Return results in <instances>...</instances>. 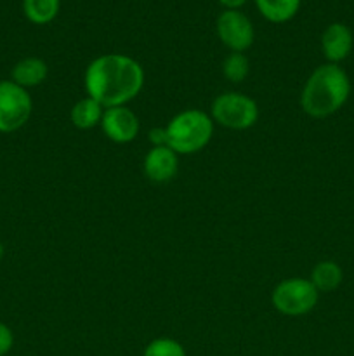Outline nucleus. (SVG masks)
<instances>
[{"label":"nucleus","instance_id":"nucleus-1","mask_svg":"<svg viewBox=\"0 0 354 356\" xmlns=\"http://www.w3.org/2000/svg\"><path fill=\"white\" fill-rule=\"evenodd\" d=\"M144 70L127 54H101L85 68L83 86L87 96L104 108L127 106L144 87Z\"/></svg>","mask_w":354,"mask_h":356},{"label":"nucleus","instance_id":"nucleus-2","mask_svg":"<svg viewBox=\"0 0 354 356\" xmlns=\"http://www.w3.org/2000/svg\"><path fill=\"white\" fill-rule=\"evenodd\" d=\"M351 96V80L346 70L333 63L318 66L305 80L301 92V106L312 118L335 115Z\"/></svg>","mask_w":354,"mask_h":356},{"label":"nucleus","instance_id":"nucleus-3","mask_svg":"<svg viewBox=\"0 0 354 356\" xmlns=\"http://www.w3.org/2000/svg\"><path fill=\"white\" fill-rule=\"evenodd\" d=\"M215 122L198 108L183 110L170 118L167 129V146L177 155H193L207 148L214 136Z\"/></svg>","mask_w":354,"mask_h":356},{"label":"nucleus","instance_id":"nucleus-4","mask_svg":"<svg viewBox=\"0 0 354 356\" xmlns=\"http://www.w3.org/2000/svg\"><path fill=\"white\" fill-rule=\"evenodd\" d=\"M259 104L243 92L229 90L212 101L210 117L215 124L231 131H246L259 120Z\"/></svg>","mask_w":354,"mask_h":356},{"label":"nucleus","instance_id":"nucleus-5","mask_svg":"<svg viewBox=\"0 0 354 356\" xmlns=\"http://www.w3.org/2000/svg\"><path fill=\"white\" fill-rule=\"evenodd\" d=\"M319 301L318 289L309 278H287L274 287L271 302L285 316H304L316 308Z\"/></svg>","mask_w":354,"mask_h":356},{"label":"nucleus","instance_id":"nucleus-6","mask_svg":"<svg viewBox=\"0 0 354 356\" xmlns=\"http://www.w3.org/2000/svg\"><path fill=\"white\" fill-rule=\"evenodd\" d=\"M33 101L28 89L12 80H0V132L10 134L19 131L30 120Z\"/></svg>","mask_w":354,"mask_h":356},{"label":"nucleus","instance_id":"nucleus-7","mask_svg":"<svg viewBox=\"0 0 354 356\" xmlns=\"http://www.w3.org/2000/svg\"><path fill=\"white\" fill-rule=\"evenodd\" d=\"M217 37L231 52H245L255 40L253 24L242 10H228L217 17Z\"/></svg>","mask_w":354,"mask_h":356},{"label":"nucleus","instance_id":"nucleus-8","mask_svg":"<svg viewBox=\"0 0 354 356\" xmlns=\"http://www.w3.org/2000/svg\"><path fill=\"white\" fill-rule=\"evenodd\" d=\"M101 129L110 141L117 145H128L139 136V117L128 106L106 108L101 120Z\"/></svg>","mask_w":354,"mask_h":356},{"label":"nucleus","instance_id":"nucleus-9","mask_svg":"<svg viewBox=\"0 0 354 356\" xmlns=\"http://www.w3.org/2000/svg\"><path fill=\"white\" fill-rule=\"evenodd\" d=\"M142 170L153 183H169L179 170V155L170 146H155L146 153Z\"/></svg>","mask_w":354,"mask_h":356},{"label":"nucleus","instance_id":"nucleus-10","mask_svg":"<svg viewBox=\"0 0 354 356\" xmlns=\"http://www.w3.org/2000/svg\"><path fill=\"white\" fill-rule=\"evenodd\" d=\"M353 45V31L344 23L328 24L321 35L323 56H325L326 61L333 63V65H339L340 61L349 58Z\"/></svg>","mask_w":354,"mask_h":356},{"label":"nucleus","instance_id":"nucleus-11","mask_svg":"<svg viewBox=\"0 0 354 356\" xmlns=\"http://www.w3.org/2000/svg\"><path fill=\"white\" fill-rule=\"evenodd\" d=\"M49 75V66L44 59L40 58H24L14 65L12 72H10V80L16 82L17 86L24 87V89H31L40 83L45 82Z\"/></svg>","mask_w":354,"mask_h":356},{"label":"nucleus","instance_id":"nucleus-12","mask_svg":"<svg viewBox=\"0 0 354 356\" xmlns=\"http://www.w3.org/2000/svg\"><path fill=\"white\" fill-rule=\"evenodd\" d=\"M104 110L106 108L103 104L97 103L92 97L85 96L73 104L71 111H69V118H71V124L76 129H80V131H90V129L101 125Z\"/></svg>","mask_w":354,"mask_h":356},{"label":"nucleus","instance_id":"nucleus-13","mask_svg":"<svg viewBox=\"0 0 354 356\" xmlns=\"http://www.w3.org/2000/svg\"><path fill=\"white\" fill-rule=\"evenodd\" d=\"M302 0H255L259 13L269 23H287L297 16Z\"/></svg>","mask_w":354,"mask_h":356},{"label":"nucleus","instance_id":"nucleus-14","mask_svg":"<svg viewBox=\"0 0 354 356\" xmlns=\"http://www.w3.org/2000/svg\"><path fill=\"white\" fill-rule=\"evenodd\" d=\"M318 292H333L340 287L344 280V271L335 261H321V263L316 264L311 271V278Z\"/></svg>","mask_w":354,"mask_h":356},{"label":"nucleus","instance_id":"nucleus-15","mask_svg":"<svg viewBox=\"0 0 354 356\" xmlns=\"http://www.w3.org/2000/svg\"><path fill=\"white\" fill-rule=\"evenodd\" d=\"M61 0H23L24 16L33 24H49L56 19Z\"/></svg>","mask_w":354,"mask_h":356},{"label":"nucleus","instance_id":"nucleus-16","mask_svg":"<svg viewBox=\"0 0 354 356\" xmlns=\"http://www.w3.org/2000/svg\"><path fill=\"white\" fill-rule=\"evenodd\" d=\"M250 63L243 52H229L222 61V75L233 83H239L248 76Z\"/></svg>","mask_w":354,"mask_h":356},{"label":"nucleus","instance_id":"nucleus-17","mask_svg":"<svg viewBox=\"0 0 354 356\" xmlns=\"http://www.w3.org/2000/svg\"><path fill=\"white\" fill-rule=\"evenodd\" d=\"M142 356H187L179 341L172 337H156L146 344Z\"/></svg>","mask_w":354,"mask_h":356},{"label":"nucleus","instance_id":"nucleus-18","mask_svg":"<svg viewBox=\"0 0 354 356\" xmlns=\"http://www.w3.org/2000/svg\"><path fill=\"white\" fill-rule=\"evenodd\" d=\"M14 346V334L10 327L0 322V356H6Z\"/></svg>","mask_w":354,"mask_h":356},{"label":"nucleus","instance_id":"nucleus-19","mask_svg":"<svg viewBox=\"0 0 354 356\" xmlns=\"http://www.w3.org/2000/svg\"><path fill=\"white\" fill-rule=\"evenodd\" d=\"M148 141L151 143V148H155V146H167V129L153 127L148 134Z\"/></svg>","mask_w":354,"mask_h":356},{"label":"nucleus","instance_id":"nucleus-20","mask_svg":"<svg viewBox=\"0 0 354 356\" xmlns=\"http://www.w3.org/2000/svg\"><path fill=\"white\" fill-rule=\"evenodd\" d=\"M248 0H219L221 6H224L228 10H239V7H243Z\"/></svg>","mask_w":354,"mask_h":356},{"label":"nucleus","instance_id":"nucleus-21","mask_svg":"<svg viewBox=\"0 0 354 356\" xmlns=\"http://www.w3.org/2000/svg\"><path fill=\"white\" fill-rule=\"evenodd\" d=\"M3 254H6V247H3V243H2V242H0V261H2Z\"/></svg>","mask_w":354,"mask_h":356}]
</instances>
